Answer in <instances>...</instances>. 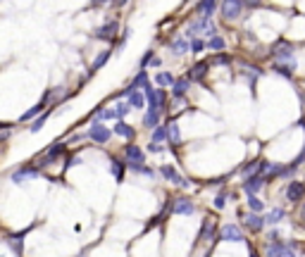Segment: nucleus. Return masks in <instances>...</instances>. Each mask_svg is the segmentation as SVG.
Wrapping results in <instances>:
<instances>
[{
  "instance_id": "nucleus-28",
  "label": "nucleus",
  "mask_w": 305,
  "mask_h": 257,
  "mask_svg": "<svg viewBox=\"0 0 305 257\" xmlns=\"http://www.w3.org/2000/svg\"><path fill=\"white\" fill-rule=\"evenodd\" d=\"M62 152H65V143H55L53 148L48 150V160L53 162L55 157H60V155H62Z\"/></svg>"
},
{
  "instance_id": "nucleus-8",
  "label": "nucleus",
  "mask_w": 305,
  "mask_h": 257,
  "mask_svg": "<svg viewBox=\"0 0 305 257\" xmlns=\"http://www.w3.org/2000/svg\"><path fill=\"white\" fill-rule=\"evenodd\" d=\"M207 67H210V62H198V64H193L186 79H188V81H203V79H205V74H207Z\"/></svg>"
},
{
  "instance_id": "nucleus-23",
  "label": "nucleus",
  "mask_w": 305,
  "mask_h": 257,
  "mask_svg": "<svg viewBox=\"0 0 305 257\" xmlns=\"http://www.w3.org/2000/svg\"><path fill=\"white\" fill-rule=\"evenodd\" d=\"M282 219H284V210H272L265 217V224H279Z\"/></svg>"
},
{
  "instance_id": "nucleus-9",
  "label": "nucleus",
  "mask_w": 305,
  "mask_h": 257,
  "mask_svg": "<svg viewBox=\"0 0 305 257\" xmlns=\"http://www.w3.org/2000/svg\"><path fill=\"white\" fill-rule=\"evenodd\" d=\"M172 212H174V214H193V212H196V207H193V203H191V200L179 198V200H174V205H172Z\"/></svg>"
},
{
  "instance_id": "nucleus-25",
  "label": "nucleus",
  "mask_w": 305,
  "mask_h": 257,
  "mask_svg": "<svg viewBox=\"0 0 305 257\" xmlns=\"http://www.w3.org/2000/svg\"><path fill=\"white\" fill-rule=\"evenodd\" d=\"M45 105H48V100H41V103H38V105H33L31 110H29V112H24V117L22 119H31V117H36V115H38V112H43L45 110Z\"/></svg>"
},
{
  "instance_id": "nucleus-1",
  "label": "nucleus",
  "mask_w": 305,
  "mask_h": 257,
  "mask_svg": "<svg viewBox=\"0 0 305 257\" xmlns=\"http://www.w3.org/2000/svg\"><path fill=\"white\" fill-rule=\"evenodd\" d=\"M294 250H296V243H270L267 246V257H296L294 255Z\"/></svg>"
},
{
  "instance_id": "nucleus-10",
  "label": "nucleus",
  "mask_w": 305,
  "mask_h": 257,
  "mask_svg": "<svg viewBox=\"0 0 305 257\" xmlns=\"http://www.w3.org/2000/svg\"><path fill=\"white\" fill-rule=\"evenodd\" d=\"M162 176L164 179H167V181H174V183H179V186H188V183H186V179H181V176H179V174H176V169L174 167H169V164H162Z\"/></svg>"
},
{
  "instance_id": "nucleus-5",
  "label": "nucleus",
  "mask_w": 305,
  "mask_h": 257,
  "mask_svg": "<svg viewBox=\"0 0 305 257\" xmlns=\"http://www.w3.org/2000/svg\"><path fill=\"white\" fill-rule=\"evenodd\" d=\"M88 138H93L96 143H108V140H110V131L103 127V124H98V122H96L93 127L88 128Z\"/></svg>"
},
{
  "instance_id": "nucleus-17",
  "label": "nucleus",
  "mask_w": 305,
  "mask_h": 257,
  "mask_svg": "<svg viewBox=\"0 0 305 257\" xmlns=\"http://www.w3.org/2000/svg\"><path fill=\"white\" fill-rule=\"evenodd\" d=\"M127 157H129L131 162H143V152H141V148L139 145H127Z\"/></svg>"
},
{
  "instance_id": "nucleus-7",
  "label": "nucleus",
  "mask_w": 305,
  "mask_h": 257,
  "mask_svg": "<svg viewBox=\"0 0 305 257\" xmlns=\"http://www.w3.org/2000/svg\"><path fill=\"white\" fill-rule=\"evenodd\" d=\"M241 10H243V2H236V0H231V2H224V5H222V14H224V19H239Z\"/></svg>"
},
{
  "instance_id": "nucleus-44",
  "label": "nucleus",
  "mask_w": 305,
  "mask_h": 257,
  "mask_svg": "<svg viewBox=\"0 0 305 257\" xmlns=\"http://www.w3.org/2000/svg\"><path fill=\"white\" fill-rule=\"evenodd\" d=\"M148 150H151V152H160V145H157V143H151V145H148Z\"/></svg>"
},
{
  "instance_id": "nucleus-46",
  "label": "nucleus",
  "mask_w": 305,
  "mask_h": 257,
  "mask_svg": "<svg viewBox=\"0 0 305 257\" xmlns=\"http://www.w3.org/2000/svg\"><path fill=\"white\" fill-rule=\"evenodd\" d=\"M251 257H258V255H255V253H253V255H251Z\"/></svg>"
},
{
  "instance_id": "nucleus-24",
  "label": "nucleus",
  "mask_w": 305,
  "mask_h": 257,
  "mask_svg": "<svg viewBox=\"0 0 305 257\" xmlns=\"http://www.w3.org/2000/svg\"><path fill=\"white\" fill-rule=\"evenodd\" d=\"M215 7H217V2H212V0H205V2H198V10H200V14H205V17H210V14L215 12Z\"/></svg>"
},
{
  "instance_id": "nucleus-26",
  "label": "nucleus",
  "mask_w": 305,
  "mask_h": 257,
  "mask_svg": "<svg viewBox=\"0 0 305 257\" xmlns=\"http://www.w3.org/2000/svg\"><path fill=\"white\" fill-rule=\"evenodd\" d=\"M22 238H24V234H19V236H10V238H7V243L12 246V250H14L17 255H22Z\"/></svg>"
},
{
  "instance_id": "nucleus-35",
  "label": "nucleus",
  "mask_w": 305,
  "mask_h": 257,
  "mask_svg": "<svg viewBox=\"0 0 305 257\" xmlns=\"http://www.w3.org/2000/svg\"><path fill=\"white\" fill-rule=\"evenodd\" d=\"M179 138H181V136H179V127L172 122V124H169V140H172V143H179Z\"/></svg>"
},
{
  "instance_id": "nucleus-41",
  "label": "nucleus",
  "mask_w": 305,
  "mask_h": 257,
  "mask_svg": "<svg viewBox=\"0 0 305 257\" xmlns=\"http://www.w3.org/2000/svg\"><path fill=\"white\" fill-rule=\"evenodd\" d=\"M224 203H227V195H224V193H219L217 198H215V207H217V210H222V207H224Z\"/></svg>"
},
{
  "instance_id": "nucleus-18",
  "label": "nucleus",
  "mask_w": 305,
  "mask_h": 257,
  "mask_svg": "<svg viewBox=\"0 0 305 257\" xmlns=\"http://www.w3.org/2000/svg\"><path fill=\"white\" fill-rule=\"evenodd\" d=\"M243 174H246V176H248V179H253V176H255V174H258V171H262V162H248V164H246V167H243Z\"/></svg>"
},
{
  "instance_id": "nucleus-33",
  "label": "nucleus",
  "mask_w": 305,
  "mask_h": 257,
  "mask_svg": "<svg viewBox=\"0 0 305 257\" xmlns=\"http://www.w3.org/2000/svg\"><path fill=\"white\" fill-rule=\"evenodd\" d=\"M248 205H251V210H253V212H255V214H258V212H262V207H265L260 198H248Z\"/></svg>"
},
{
  "instance_id": "nucleus-34",
  "label": "nucleus",
  "mask_w": 305,
  "mask_h": 257,
  "mask_svg": "<svg viewBox=\"0 0 305 257\" xmlns=\"http://www.w3.org/2000/svg\"><path fill=\"white\" fill-rule=\"evenodd\" d=\"M207 45H210V50H222V48H224V41H222L219 36H215V38L207 41Z\"/></svg>"
},
{
  "instance_id": "nucleus-45",
  "label": "nucleus",
  "mask_w": 305,
  "mask_h": 257,
  "mask_svg": "<svg viewBox=\"0 0 305 257\" xmlns=\"http://www.w3.org/2000/svg\"><path fill=\"white\" fill-rule=\"evenodd\" d=\"M301 217H303V219H305V205H303V207H301Z\"/></svg>"
},
{
  "instance_id": "nucleus-6",
  "label": "nucleus",
  "mask_w": 305,
  "mask_h": 257,
  "mask_svg": "<svg viewBox=\"0 0 305 257\" xmlns=\"http://www.w3.org/2000/svg\"><path fill=\"white\" fill-rule=\"evenodd\" d=\"M272 55L277 57V60H289L291 62V57H294V45L291 43H277L272 48Z\"/></svg>"
},
{
  "instance_id": "nucleus-22",
  "label": "nucleus",
  "mask_w": 305,
  "mask_h": 257,
  "mask_svg": "<svg viewBox=\"0 0 305 257\" xmlns=\"http://www.w3.org/2000/svg\"><path fill=\"white\" fill-rule=\"evenodd\" d=\"M155 81H157V86H174V76L169 74V72H160V74L155 76Z\"/></svg>"
},
{
  "instance_id": "nucleus-16",
  "label": "nucleus",
  "mask_w": 305,
  "mask_h": 257,
  "mask_svg": "<svg viewBox=\"0 0 305 257\" xmlns=\"http://www.w3.org/2000/svg\"><path fill=\"white\" fill-rule=\"evenodd\" d=\"M274 72H277V74H282V76H286V79H291V76H294V64L277 62L274 64Z\"/></svg>"
},
{
  "instance_id": "nucleus-42",
  "label": "nucleus",
  "mask_w": 305,
  "mask_h": 257,
  "mask_svg": "<svg viewBox=\"0 0 305 257\" xmlns=\"http://www.w3.org/2000/svg\"><path fill=\"white\" fill-rule=\"evenodd\" d=\"M151 60H155V57H152V50H148V53L143 55V60H141V67H146V64L151 62Z\"/></svg>"
},
{
  "instance_id": "nucleus-36",
  "label": "nucleus",
  "mask_w": 305,
  "mask_h": 257,
  "mask_svg": "<svg viewBox=\"0 0 305 257\" xmlns=\"http://www.w3.org/2000/svg\"><path fill=\"white\" fill-rule=\"evenodd\" d=\"M188 48H191V45H188V43H186V41H181V38H179V41H174V53H176V55L186 53Z\"/></svg>"
},
{
  "instance_id": "nucleus-4",
  "label": "nucleus",
  "mask_w": 305,
  "mask_h": 257,
  "mask_svg": "<svg viewBox=\"0 0 305 257\" xmlns=\"http://www.w3.org/2000/svg\"><path fill=\"white\" fill-rule=\"evenodd\" d=\"M117 21H108V24H103L100 29H96V38L100 41H115V36H117Z\"/></svg>"
},
{
  "instance_id": "nucleus-19",
  "label": "nucleus",
  "mask_w": 305,
  "mask_h": 257,
  "mask_svg": "<svg viewBox=\"0 0 305 257\" xmlns=\"http://www.w3.org/2000/svg\"><path fill=\"white\" fill-rule=\"evenodd\" d=\"M108 57H110V50H103V53H100L98 57L93 60V64H91V74H96V72H98L100 67H103V64L108 62Z\"/></svg>"
},
{
  "instance_id": "nucleus-12",
  "label": "nucleus",
  "mask_w": 305,
  "mask_h": 257,
  "mask_svg": "<svg viewBox=\"0 0 305 257\" xmlns=\"http://www.w3.org/2000/svg\"><path fill=\"white\" fill-rule=\"evenodd\" d=\"M33 176H38V169H31V167H24V169H17L12 174V181L14 183H22L26 179H33Z\"/></svg>"
},
{
  "instance_id": "nucleus-3",
  "label": "nucleus",
  "mask_w": 305,
  "mask_h": 257,
  "mask_svg": "<svg viewBox=\"0 0 305 257\" xmlns=\"http://www.w3.org/2000/svg\"><path fill=\"white\" fill-rule=\"evenodd\" d=\"M286 198L291 200V203H301L305 198V183L301 181H291L286 186Z\"/></svg>"
},
{
  "instance_id": "nucleus-43",
  "label": "nucleus",
  "mask_w": 305,
  "mask_h": 257,
  "mask_svg": "<svg viewBox=\"0 0 305 257\" xmlns=\"http://www.w3.org/2000/svg\"><path fill=\"white\" fill-rule=\"evenodd\" d=\"M74 164H81V160H79V157H69V162H67V167H74Z\"/></svg>"
},
{
  "instance_id": "nucleus-47",
  "label": "nucleus",
  "mask_w": 305,
  "mask_h": 257,
  "mask_svg": "<svg viewBox=\"0 0 305 257\" xmlns=\"http://www.w3.org/2000/svg\"><path fill=\"white\" fill-rule=\"evenodd\" d=\"M303 103H305V96H303Z\"/></svg>"
},
{
  "instance_id": "nucleus-14",
  "label": "nucleus",
  "mask_w": 305,
  "mask_h": 257,
  "mask_svg": "<svg viewBox=\"0 0 305 257\" xmlns=\"http://www.w3.org/2000/svg\"><path fill=\"white\" fill-rule=\"evenodd\" d=\"M157 124H160V110H148V115L143 117V127L152 128V127H157Z\"/></svg>"
},
{
  "instance_id": "nucleus-30",
  "label": "nucleus",
  "mask_w": 305,
  "mask_h": 257,
  "mask_svg": "<svg viewBox=\"0 0 305 257\" xmlns=\"http://www.w3.org/2000/svg\"><path fill=\"white\" fill-rule=\"evenodd\" d=\"M48 115H50V112H43V115H41V117L36 119V122H33L31 127H29V131H31V133H36V131H38V128L43 127L45 124V119H48Z\"/></svg>"
},
{
  "instance_id": "nucleus-15",
  "label": "nucleus",
  "mask_w": 305,
  "mask_h": 257,
  "mask_svg": "<svg viewBox=\"0 0 305 257\" xmlns=\"http://www.w3.org/2000/svg\"><path fill=\"white\" fill-rule=\"evenodd\" d=\"M115 133L117 136H124V138H134V128L129 124H124V122H117L115 124Z\"/></svg>"
},
{
  "instance_id": "nucleus-32",
  "label": "nucleus",
  "mask_w": 305,
  "mask_h": 257,
  "mask_svg": "<svg viewBox=\"0 0 305 257\" xmlns=\"http://www.w3.org/2000/svg\"><path fill=\"white\" fill-rule=\"evenodd\" d=\"M146 79H148V76H146V69H141V72H139V76L134 79V84H131V86H134V88H139V86H143V88H146V86H148V84H146Z\"/></svg>"
},
{
  "instance_id": "nucleus-21",
  "label": "nucleus",
  "mask_w": 305,
  "mask_h": 257,
  "mask_svg": "<svg viewBox=\"0 0 305 257\" xmlns=\"http://www.w3.org/2000/svg\"><path fill=\"white\" fill-rule=\"evenodd\" d=\"M212 231H215V219H205L200 229V241H207V236H212Z\"/></svg>"
},
{
  "instance_id": "nucleus-2",
  "label": "nucleus",
  "mask_w": 305,
  "mask_h": 257,
  "mask_svg": "<svg viewBox=\"0 0 305 257\" xmlns=\"http://www.w3.org/2000/svg\"><path fill=\"white\" fill-rule=\"evenodd\" d=\"M219 241H231V243H241L243 241V234H241V229L236 224H227L219 229Z\"/></svg>"
},
{
  "instance_id": "nucleus-20",
  "label": "nucleus",
  "mask_w": 305,
  "mask_h": 257,
  "mask_svg": "<svg viewBox=\"0 0 305 257\" xmlns=\"http://www.w3.org/2000/svg\"><path fill=\"white\" fill-rule=\"evenodd\" d=\"M186 91H188V79H179V81L174 84V88H172V96H174V98H181Z\"/></svg>"
},
{
  "instance_id": "nucleus-37",
  "label": "nucleus",
  "mask_w": 305,
  "mask_h": 257,
  "mask_svg": "<svg viewBox=\"0 0 305 257\" xmlns=\"http://www.w3.org/2000/svg\"><path fill=\"white\" fill-rule=\"evenodd\" d=\"M110 169H112V174L117 176V181H122V162L120 160H112V167H110Z\"/></svg>"
},
{
  "instance_id": "nucleus-13",
  "label": "nucleus",
  "mask_w": 305,
  "mask_h": 257,
  "mask_svg": "<svg viewBox=\"0 0 305 257\" xmlns=\"http://www.w3.org/2000/svg\"><path fill=\"white\" fill-rule=\"evenodd\" d=\"M246 226L251 229V231H262V226H265V219H262L260 214H246Z\"/></svg>"
},
{
  "instance_id": "nucleus-29",
  "label": "nucleus",
  "mask_w": 305,
  "mask_h": 257,
  "mask_svg": "<svg viewBox=\"0 0 305 257\" xmlns=\"http://www.w3.org/2000/svg\"><path fill=\"white\" fill-rule=\"evenodd\" d=\"M129 107H134V110H139V107H143V96L139 93V91H134L129 96Z\"/></svg>"
},
{
  "instance_id": "nucleus-39",
  "label": "nucleus",
  "mask_w": 305,
  "mask_h": 257,
  "mask_svg": "<svg viewBox=\"0 0 305 257\" xmlns=\"http://www.w3.org/2000/svg\"><path fill=\"white\" fill-rule=\"evenodd\" d=\"M124 115H129V105L120 103V105L115 107V117H124Z\"/></svg>"
},
{
  "instance_id": "nucleus-31",
  "label": "nucleus",
  "mask_w": 305,
  "mask_h": 257,
  "mask_svg": "<svg viewBox=\"0 0 305 257\" xmlns=\"http://www.w3.org/2000/svg\"><path fill=\"white\" fill-rule=\"evenodd\" d=\"M164 136H169V128H164V127H157L155 131H152V140L157 143V140H162Z\"/></svg>"
},
{
  "instance_id": "nucleus-11",
  "label": "nucleus",
  "mask_w": 305,
  "mask_h": 257,
  "mask_svg": "<svg viewBox=\"0 0 305 257\" xmlns=\"http://www.w3.org/2000/svg\"><path fill=\"white\" fill-rule=\"evenodd\" d=\"M262 183H265V179L262 176H253V179H246V183H243V191L248 193V195H255V193L262 188Z\"/></svg>"
},
{
  "instance_id": "nucleus-27",
  "label": "nucleus",
  "mask_w": 305,
  "mask_h": 257,
  "mask_svg": "<svg viewBox=\"0 0 305 257\" xmlns=\"http://www.w3.org/2000/svg\"><path fill=\"white\" fill-rule=\"evenodd\" d=\"M129 169L139 171V174H146V176H152V169L151 167H143V162H129Z\"/></svg>"
},
{
  "instance_id": "nucleus-38",
  "label": "nucleus",
  "mask_w": 305,
  "mask_h": 257,
  "mask_svg": "<svg viewBox=\"0 0 305 257\" xmlns=\"http://www.w3.org/2000/svg\"><path fill=\"white\" fill-rule=\"evenodd\" d=\"M229 62H231L229 55H215V57L210 60V64H229Z\"/></svg>"
},
{
  "instance_id": "nucleus-40",
  "label": "nucleus",
  "mask_w": 305,
  "mask_h": 257,
  "mask_svg": "<svg viewBox=\"0 0 305 257\" xmlns=\"http://www.w3.org/2000/svg\"><path fill=\"white\" fill-rule=\"evenodd\" d=\"M203 45H205L203 41H198V38H193V41H191V53H200V50H203Z\"/></svg>"
}]
</instances>
